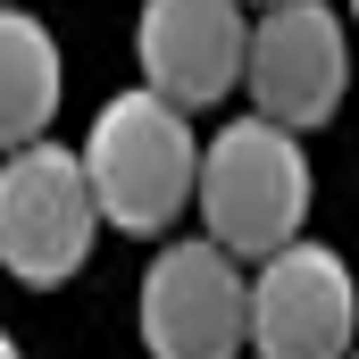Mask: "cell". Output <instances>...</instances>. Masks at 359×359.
I'll return each instance as SVG.
<instances>
[{
  "instance_id": "30bf717a",
  "label": "cell",
  "mask_w": 359,
  "mask_h": 359,
  "mask_svg": "<svg viewBox=\"0 0 359 359\" xmlns=\"http://www.w3.org/2000/svg\"><path fill=\"white\" fill-rule=\"evenodd\" d=\"M351 25H359V0H351Z\"/></svg>"
},
{
  "instance_id": "8992f818",
  "label": "cell",
  "mask_w": 359,
  "mask_h": 359,
  "mask_svg": "<svg viewBox=\"0 0 359 359\" xmlns=\"http://www.w3.org/2000/svg\"><path fill=\"white\" fill-rule=\"evenodd\" d=\"M243 284H251V259H234L209 234L159 243V259L142 268V301H134L142 343L159 359H234L243 351Z\"/></svg>"
},
{
  "instance_id": "8fae6325",
  "label": "cell",
  "mask_w": 359,
  "mask_h": 359,
  "mask_svg": "<svg viewBox=\"0 0 359 359\" xmlns=\"http://www.w3.org/2000/svg\"><path fill=\"white\" fill-rule=\"evenodd\" d=\"M251 8H259V0H251Z\"/></svg>"
},
{
  "instance_id": "6da1fadb",
  "label": "cell",
  "mask_w": 359,
  "mask_h": 359,
  "mask_svg": "<svg viewBox=\"0 0 359 359\" xmlns=\"http://www.w3.org/2000/svg\"><path fill=\"white\" fill-rule=\"evenodd\" d=\"M84 184L100 201V226L117 234H176V217L192 209V176H201V126L192 109H176L168 92L126 84L117 100H100L84 126Z\"/></svg>"
},
{
  "instance_id": "ba28073f",
  "label": "cell",
  "mask_w": 359,
  "mask_h": 359,
  "mask_svg": "<svg viewBox=\"0 0 359 359\" xmlns=\"http://www.w3.org/2000/svg\"><path fill=\"white\" fill-rule=\"evenodd\" d=\"M59 92H67L59 34H50L34 8L0 0V151H17V142L50 134V117H59Z\"/></svg>"
},
{
  "instance_id": "9c48e42d",
  "label": "cell",
  "mask_w": 359,
  "mask_h": 359,
  "mask_svg": "<svg viewBox=\"0 0 359 359\" xmlns=\"http://www.w3.org/2000/svg\"><path fill=\"white\" fill-rule=\"evenodd\" d=\"M8 351H17V334H8V326H0V359H8Z\"/></svg>"
},
{
  "instance_id": "52a82bcc",
  "label": "cell",
  "mask_w": 359,
  "mask_h": 359,
  "mask_svg": "<svg viewBox=\"0 0 359 359\" xmlns=\"http://www.w3.org/2000/svg\"><path fill=\"white\" fill-rule=\"evenodd\" d=\"M243 34L251 0H142L134 17L142 84L168 92L176 109H217L226 92H243Z\"/></svg>"
},
{
  "instance_id": "7a4b0ae2",
  "label": "cell",
  "mask_w": 359,
  "mask_h": 359,
  "mask_svg": "<svg viewBox=\"0 0 359 359\" xmlns=\"http://www.w3.org/2000/svg\"><path fill=\"white\" fill-rule=\"evenodd\" d=\"M192 201H201V234L226 243L234 259L276 251L309 217V151H301V134L276 126V117H259V109L251 117H226L201 142Z\"/></svg>"
},
{
  "instance_id": "3957f363",
  "label": "cell",
  "mask_w": 359,
  "mask_h": 359,
  "mask_svg": "<svg viewBox=\"0 0 359 359\" xmlns=\"http://www.w3.org/2000/svg\"><path fill=\"white\" fill-rule=\"evenodd\" d=\"M92 243H100V201L84 184V159L50 134L0 151V276L50 292L84 276Z\"/></svg>"
},
{
  "instance_id": "277c9868",
  "label": "cell",
  "mask_w": 359,
  "mask_h": 359,
  "mask_svg": "<svg viewBox=\"0 0 359 359\" xmlns=\"http://www.w3.org/2000/svg\"><path fill=\"white\" fill-rule=\"evenodd\" d=\"M243 92L292 134L326 126L351 92V17L334 0H259L243 34Z\"/></svg>"
},
{
  "instance_id": "5b68a950",
  "label": "cell",
  "mask_w": 359,
  "mask_h": 359,
  "mask_svg": "<svg viewBox=\"0 0 359 359\" xmlns=\"http://www.w3.org/2000/svg\"><path fill=\"white\" fill-rule=\"evenodd\" d=\"M359 343V284L334 243L284 234L276 251L251 259L243 284V351L276 359H334Z\"/></svg>"
}]
</instances>
